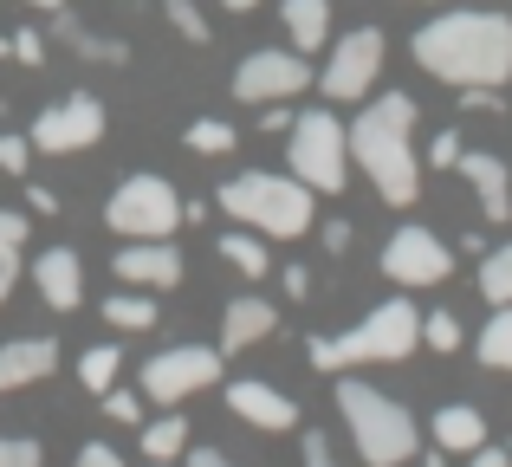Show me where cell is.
Listing matches in <instances>:
<instances>
[{"mask_svg":"<svg viewBox=\"0 0 512 467\" xmlns=\"http://www.w3.org/2000/svg\"><path fill=\"white\" fill-rule=\"evenodd\" d=\"M305 467H338V455H331V435H318V429H305Z\"/></svg>","mask_w":512,"mask_h":467,"instance_id":"37","label":"cell"},{"mask_svg":"<svg viewBox=\"0 0 512 467\" xmlns=\"http://www.w3.org/2000/svg\"><path fill=\"white\" fill-rule=\"evenodd\" d=\"M312 85V65L305 52H279V46H260L234 65V98L240 104H286Z\"/></svg>","mask_w":512,"mask_h":467,"instance_id":"10","label":"cell"},{"mask_svg":"<svg viewBox=\"0 0 512 467\" xmlns=\"http://www.w3.org/2000/svg\"><path fill=\"white\" fill-rule=\"evenodd\" d=\"M467 467H512V448H493V442H480L474 455H467Z\"/></svg>","mask_w":512,"mask_h":467,"instance_id":"40","label":"cell"},{"mask_svg":"<svg viewBox=\"0 0 512 467\" xmlns=\"http://www.w3.org/2000/svg\"><path fill=\"white\" fill-rule=\"evenodd\" d=\"M383 273L396 279L402 292H409V286H441V279L454 273V253L441 247V234H428V228L409 221V228H396L383 240Z\"/></svg>","mask_w":512,"mask_h":467,"instance_id":"12","label":"cell"},{"mask_svg":"<svg viewBox=\"0 0 512 467\" xmlns=\"http://www.w3.org/2000/svg\"><path fill=\"white\" fill-rule=\"evenodd\" d=\"M98 312H104V325H117V331H156L163 305H156V292L130 286V292H111V299H104Z\"/></svg>","mask_w":512,"mask_h":467,"instance_id":"21","label":"cell"},{"mask_svg":"<svg viewBox=\"0 0 512 467\" xmlns=\"http://www.w3.org/2000/svg\"><path fill=\"white\" fill-rule=\"evenodd\" d=\"M72 467H124V455H117L111 442H85V448H78V461H72Z\"/></svg>","mask_w":512,"mask_h":467,"instance_id":"38","label":"cell"},{"mask_svg":"<svg viewBox=\"0 0 512 467\" xmlns=\"http://www.w3.org/2000/svg\"><path fill=\"white\" fill-rule=\"evenodd\" d=\"M26 156H33V143L13 137V130H0V176H26Z\"/></svg>","mask_w":512,"mask_h":467,"instance_id":"34","label":"cell"},{"mask_svg":"<svg viewBox=\"0 0 512 467\" xmlns=\"http://www.w3.org/2000/svg\"><path fill=\"white\" fill-rule=\"evenodd\" d=\"M33 286L52 312H78V299H85V260L72 247H46L33 260Z\"/></svg>","mask_w":512,"mask_h":467,"instance_id":"16","label":"cell"},{"mask_svg":"<svg viewBox=\"0 0 512 467\" xmlns=\"http://www.w3.org/2000/svg\"><path fill=\"white\" fill-rule=\"evenodd\" d=\"M286 292H292V299H305V292H312V273H305V266H286Z\"/></svg>","mask_w":512,"mask_h":467,"instance_id":"45","label":"cell"},{"mask_svg":"<svg viewBox=\"0 0 512 467\" xmlns=\"http://www.w3.org/2000/svg\"><path fill=\"white\" fill-rule=\"evenodd\" d=\"M325 247H331V253L350 247V221H325Z\"/></svg>","mask_w":512,"mask_h":467,"instance_id":"44","label":"cell"},{"mask_svg":"<svg viewBox=\"0 0 512 467\" xmlns=\"http://www.w3.org/2000/svg\"><path fill=\"white\" fill-rule=\"evenodd\" d=\"M227 409H234L247 429H266V435H286L299 429V403H292L286 390H273V383L247 377V383H227Z\"/></svg>","mask_w":512,"mask_h":467,"instance_id":"13","label":"cell"},{"mask_svg":"<svg viewBox=\"0 0 512 467\" xmlns=\"http://www.w3.org/2000/svg\"><path fill=\"white\" fill-rule=\"evenodd\" d=\"M415 455H422V448H415ZM422 467H448V455H441V448H435V455H422Z\"/></svg>","mask_w":512,"mask_h":467,"instance_id":"49","label":"cell"},{"mask_svg":"<svg viewBox=\"0 0 512 467\" xmlns=\"http://www.w3.org/2000/svg\"><path fill=\"white\" fill-rule=\"evenodd\" d=\"M474 357L487 370H506V377H512V305H493V318L480 325V338H474Z\"/></svg>","mask_w":512,"mask_h":467,"instance_id":"23","label":"cell"},{"mask_svg":"<svg viewBox=\"0 0 512 467\" xmlns=\"http://www.w3.org/2000/svg\"><path fill=\"white\" fill-rule=\"evenodd\" d=\"M480 299H487V305H512V240L480 253Z\"/></svg>","mask_w":512,"mask_h":467,"instance_id":"27","label":"cell"},{"mask_svg":"<svg viewBox=\"0 0 512 467\" xmlns=\"http://www.w3.org/2000/svg\"><path fill=\"white\" fill-rule=\"evenodd\" d=\"M104 137V104L91 98V91H65L59 104H46L39 111V124L26 130V143L46 156H72V150H91V143Z\"/></svg>","mask_w":512,"mask_h":467,"instance_id":"9","label":"cell"},{"mask_svg":"<svg viewBox=\"0 0 512 467\" xmlns=\"http://www.w3.org/2000/svg\"><path fill=\"white\" fill-rule=\"evenodd\" d=\"M182 455H188V448H182ZM188 467H234V461H227L221 448H195V455H188Z\"/></svg>","mask_w":512,"mask_h":467,"instance_id":"42","label":"cell"},{"mask_svg":"<svg viewBox=\"0 0 512 467\" xmlns=\"http://www.w3.org/2000/svg\"><path fill=\"white\" fill-rule=\"evenodd\" d=\"M117 279L124 286H143V292H169L175 279H182V253L169 247V240H124V253H117Z\"/></svg>","mask_w":512,"mask_h":467,"instance_id":"15","label":"cell"},{"mask_svg":"<svg viewBox=\"0 0 512 467\" xmlns=\"http://www.w3.org/2000/svg\"><path fill=\"white\" fill-rule=\"evenodd\" d=\"M13 279H20V260H13V253H0V305H7V292H13Z\"/></svg>","mask_w":512,"mask_h":467,"instance_id":"43","label":"cell"},{"mask_svg":"<svg viewBox=\"0 0 512 467\" xmlns=\"http://www.w3.org/2000/svg\"><path fill=\"white\" fill-rule=\"evenodd\" d=\"M104 221L124 240H169L182 228V195L169 176H124L104 202Z\"/></svg>","mask_w":512,"mask_h":467,"instance_id":"7","label":"cell"},{"mask_svg":"<svg viewBox=\"0 0 512 467\" xmlns=\"http://www.w3.org/2000/svg\"><path fill=\"white\" fill-rule=\"evenodd\" d=\"M182 143H188V150H195V156H234V124H221V117H195V124H188L182 130Z\"/></svg>","mask_w":512,"mask_h":467,"instance_id":"28","label":"cell"},{"mask_svg":"<svg viewBox=\"0 0 512 467\" xmlns=\"http://www.w3.org/2000/svg\"><path fill=\"white\" fill-rule=\"evenodd\" d=\"M117 370H124V351H117V344H91V351L78 357V383H85V396H104L117 383Z\"/></svg>","mask_w":512,"mask_h":467,"instance_id":"26","label":"cell"},{"mask_svg":"<svg viewBox=\"0 0 512 467\" xmlns=\"http://www.w3.org/2000/svg\"><path fill=\"white\" fill-rule=\"evenodd\" d=\"M143 429V461H175L188 448V422L182 416H156V422H137Z\"/></svg>","mask_w":512,"mask_h":467,"instance_id":"25","label":"cell"},{"mask_svg":"<svg viewBox=\"0 0 512 467\" xmlns=\"http://www.w3.org/2000/svg\"><path fill=\"white\" fill-rule=\"evenodd\" d=\"M0 253H13V260L26 253V215H13V208H0Z\"/></svg>","mask_w":512,"mask_h":467,"instance_id":"36","label":"cell"},{"mask_svg":"<svg viewBox=\"0 0 512 467\" xmlns=\"http://www.w3.org/2000/svg\"><path fill=\"white\" fill-rule=\"evenodd\" d=\"M0 59H7V33H0Z\"/></svg>","mask_w":512,"mask_h":467,"instance_id":"50","label":"cell"},{"mask_svg":"<svg viewBox=\"0 0 512 467\" xmlns=\"http://www.w3.org/2000/svg\"><path fill=\"white\" fill-rule=\"evenodd\" d=\"M273 331H279V305L260 299V292H240V299H227V312H221V344H214V351L240 357L247 344H266Z\"/></svg>","mask_w":512,"mask_h":467,"instance_id":"14","label":"cell"},{"mask_svg":"<svg viewBox=\"0 0 512 467\" xmlns=\"http://www.w3.org/2000/svg\"><path fill=\"white\" fill-rule=\"evenodd\" d=\"M104 416L124 422V429H137V422H143V396H130V390H117V383H111V390H104Z\"/></svg>","mask_w":512,"mask_h":467,"instance_id":"32","label":"cell"},{"mask_svg":"<svg viewBox=\"0 0 512 467\" xmlns=\"http://www.w3.org/2000/svg\"><path fill=\"white\" fill-rule=\"evenodd\" d=\"M461 150H467V143H461V130H441V137L428 143V156H422V163H428V169H454V163H461Z\"/></svg>","mask_w":512,"mask_h":467,"instance_id":"33","label":"cell"},{"mask_svg":"<svg viewBox=\"0 0 512 467\" xmlns=\"http://www.w3.org/2000/svg\"><path fill=\"white\" fill-rule=\"evenodd\" d=\"M428 435H435L441 455H474V448L487 442V416H480L474 403H448V409H435Z\"/></svg>","mask_w":512,"mask_h":467,"instance_id":"19","label":"cell"},{"mask_svg":"<svg viewBox=\"0 0 512 467\" xmlns=\"http://www.w3.org/2000/svg\"><path fill=\"white\" fill-rule=\"evenodd\" d=\"M221 7H227V13H253V7H260V0H221Z\"/></svg>","mask_w":512,"mask_h":467,"instance_id":"48","label":"cell"},{"mask_svg":"<svg viewBox=\"0 0 512 467\" xmlns=\"http://www.w3.org/2000/svg\"><path fill=\"white\" fill-rule=\"evenodd\" d=\"M338 416H344L350 442H357L363 467H409L415 448H422L409 409H402L389 390H376V383L344 377V370H338Z\"/></svg>","mask_w":512,"mask_h":467,"instance_id":"3","label":"cell"},{"mask_svg":"<svg viewBox=\"0 0 512 467\" xmlns=\"http://www.w3.org/2000/svg\"><path fill=\"white\" fill-rule=\"evenodd\" d=\"M286 176H299L312 195H338L350 182V143L338 111H299L286 124Z\"/></svg>","mask_w":512,"mask_h":467,"instance_id":"6","label":"cell"},{"mask_svg":"<svg viewBox=\"0 0 512 467\" xmlns=\"http://www.w3.org/2000/svg\"><path fill=\"white\" fill-rule=\"evenodd\" d=\"M260 124H266V130H273V137H279V130L292 124V111H286V104H266V117H260Z\"/></svg>","mask_w":512,"mask_h":467,"instance_id":"46","label":"cell"},{"mask_svg":"<svg viewBox=\"0 0 512 467\" xmlns=\"http://www.w3.org/2000/svg\"><path fill=\"white\" fill-rule=\"evenodd\" d=\"M461 169L467 182H474V195H480V215L487 221H512V176H506V156H493V150H461Z\"/></svg>","mask_w":512,"mask_h":467,"instance_id":"17","label":"cell"},{"mask_svg":"<svg viewBox=\"0 0 512 467\" xmlns=\"http://www.w3.org/2000/svg\"><path fill=\"white\" fill-rule=\"evenodd\" d=\"M150 467H169V461H150Z\"/></svg>","mask_w":512,"mask_h":467,"instance_id":"51","label":"cell"},{"mask_svg":"<svg viewBox=\"0 0 512 467\" xmlns=\"http://www.w3.org/2000/svg\"><path fill=\"white\" fill-rule=\"evenodd\" d=\"M7 59H20V65H46V39L26 26V33H13V39H7Z\"/></svg>","mask_w":512,"mask_h":467,"instance_id":"35","label":"cell"},{"mask_svg":"<svg viewBox=\"0 0 512 467\" xmlns=\"http://www.w3.org/2000/svg\"><path fill=\"white\" fill-rule=\"evenodd\" d=\"M461 338H467V331H461V318H454V312H422V344H428V351L454 357V351H461Z\"/></svg>","mask_w":512,"mask_h":467,"instance_id":"30","label":"cell"},{"mask_svg":"<svg viewBox=\"0 0 512 467\" xmlns=\"http://www.w3.org/2000/svg\"><path fill=\"white\" fill-rule=\"evenodd\" d=\"M0 467H46V448L33 435H0Z\"/></svg>","mask_w":512,"mask_h":467,"instance_id":"31","label":"cell"},{"mask_svg":"<svg viewBox=\"0 0 512 467\" xmlns=\"http://www.w3.org/2000/svg\"><path fill=\"white\" fill-rule=\"evenodd\" d=\"M20 7H39V13H59L65 0H20Z\"/></svg>","mask_w":512,"mask_h":467,"instance_id":"47","label":"cell"},{"mask_svg":"<svg viewBox=\"0 0 512 467\" xmlns=\"http://www.w3.org/2000/svg\"><path fill=\"white\" fill-rule=\"evenodd\" d=\"M214 202H221L240 228H253L260 240H299L305 228H312V215H318V208H312V189H305L299 176H266V169L227 176Z\"/></svg>","mask_w":512,"mask_h":467,"instance_id":"5","label":"cell"},{"mask_svg":"<svg viewBox=\"0 0 512 467\" xmlns=\"http://www.w3.org/2000/svg\"><path fill=\"white\" fill-rule=\"evenodd\" d=\"M163 13H169V26L188 39V46H208L214 39V26H208V13L195 7V0H163Z\"/></svg>","mask_w":512,"mask_h":467,"instance_id":"29","label":"cell"},{"mask_svg":"<svg viewBox=\"0 0 512 467\" xmlns=\"http://www.w3.org/2000/svg\"><path fill=\"white\" fill-rule=\"evenodd\" d=\"M279 13H286V33H292L299 52L331 46V0H286Z\"/></svg>","mask_w":512,"mask_h":467,"instance_id":"20","label":"cell"},{"mask_svg":"<svg viewBox=\"0 0 512 467\" xmlns=\"http://www.w3.org/2000/svg\"><path fill=\"white\" fill-rule=\"evenodd\" d=\"M52 26H59V39H72V46H78V59H98V65H124L130 59V46H124V39H104V33H85V26H78L72 20V13H52Z\"/></svg>","mask_w":512,"mask_h":467,"instance_id":"22","label":"cell"},{"mask_svg":"<svg viewBox=\"0 0 512 467\" xmlns=\"http://www.w3.org/2000/svg\"><path fill=\"white\" fill-rule=\"evenodd\" d=\"M376 72H383V33H376V26H357V33H344L338 46H331L325 72H318V91H325L331 104H357L363 91L376 85Z\"/></svg>","mask_w":512,"mask_h":467,"instance_id":"11","label":"cell"},{"mask_svg":"<svg viewBox=\"0 0 512 467\" xmlns=\"http://www.w3.org/2000/svg\"><path fill=\"white\" fill-rule=\"evenodd\" d=\"M305 351H312V364L325 370V377H338L350 364H402L409 351H422V305L383 299V305L363 312L357 331H344V338H312Z\"/></svg>","mask_w":512,"mask_h":467,"instance_id":"4","label":"cell"},{"mask_svg":"<svg viewBox=\"0 0 512 467\" xmlns=\"http://www.w3.org/2000/svg\"><path fill=\"white\" fill-rule=\"evenodd\" d=\"M26 208H39V215H59V195H52L46 182H26Z\"/></svg>","mask_w":512,"mask_h":467,"instance_id":"41","label":"cell"},{"mask_svg":"<svg viewBox=\"0 0 512 467\" xmlns=\"http://www.w3.org/2000/svg\"><path fill=\"white\" fill-rule=\"evenodd\" d=\"M227 377L221 351L214 344H169V351H156L150 364H143V396L150 403H188L195 390H214V383Z\"/></svg>","mask_w":512,"mask_h":467,"instance_id":"8","label":"cell"},{"mask_svg":"<svg viewBox=\"0 0 512 467\" xmlns=\"http://www.w3.org/2000/svg\"><path fill=\"white\" fill-rule=\"evenodd\" d=\"M461 104H467V111H500V85H461Z\"/></svg>","mask_w":512,"mask_h":467,"instance_id":"39","label":"cell"},{"mask_svg":"<svg viewBox=\"0 0 512 467\" xmlns=\"http://www.w3.org/2000/svg\"><path fill=\"white\" fill-rule=\"evenodd\" d=\"M415 117H422V104H415L409 91H383V98L363 104V111L350 117V130H344V143H350V156H357V169L370 176V189L383 195L389 208H415V195H422Z\"/></svg>","mask_w":512,"mask_h":467,"instance_id":"2","label":"cell"},{"mask_svg":"<svg viewBox=\"0 0 512 467\" xmlns=\"http://www.w3.org/2000/svg\"><path fill=\"white\" fill-rule=\"evenodd\" d=\"M415 65L441 85H506L512 78V20L506 13H441L415 26Z\"/></svg>","mask_w":512,"mask_h":467,"instance_id":"1","label":"cell"},{"mask_svg":"<svg viewBox=\"0 0 512 467\" xmlns=\"http://www.w3.org/2000/svg\"><path fill=\"white\" fill-rule=\"evenodd\" d=\"M59 370V338H7L0 344V390H26Z\"/></svg>","mask_w":512,"mask_h":467,"instance_id":"18","label":"cell"},{"mask_svg":"<svg viewBox=\"0 0 512 467\" xmlns=\"http://www.w3.org/2000/svg\"><path fill=\"white\" fill-rule=\"evenodd\" d=\"M221 260L234 266V273H247V279L273 273V253H266V240L253 234V228H234V234H221Z\"/></svg>","mask_w":512,"mask_h":467,"instance_id":"24","label":"cell"}]
</instances>
